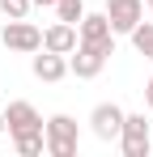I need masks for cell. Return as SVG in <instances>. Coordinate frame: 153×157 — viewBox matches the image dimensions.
<instances>
[{
    "label": "cell",
    "instance_id": "8",
    "mask_svg": "<svg viewBox=\"0 0 153 157\" xmlns=\"http://www.w3.org/2000/svg\"><path fill=\"white\" fill-rule=\"evenodd\" d=\"M76 34H81V43L115 47V30H111V21H106V13H85V17L76 21Z\"/></svg>",
    "mask_w": 153,
    "mask_h": 157
},
{
    "label": "cell",
    "instance_id": "18",
    "mask_svg": "<svg viewBox=\"0 0 153 157\" xmlns=\"http://www.w3.org/2000/svg\"><path fill=\"white\" fill-rule=\"evenodd\" d=\"M145 9H153V0H145Z\"/></svg>",
    "mask_w": 153,
    "mask_h": 157
},
{
    "label": "cell",
    "instance_id": "10",
    "mask_svg": "<svg viewBox=\"0 0 153 157\" xmlns=\"http://www.w3.org/2000/svg\"><path fill=\"white\" fill-rule=\"evenodd\" d=\"M76 43H81V34H76V26H73V21H55V26H47V30H43V47H47V51L68 55Z\"/></svg>",
    "mask_w": 153,
    "mask_h": 157
},
{
    "label": "cell",
    "instance_id": "2",
    "mask_svg": "<svg viewBox=\"0 0 153 157\" xmlns=\"http://www.w3.org/2000/svg\"><path fill=\"white\" fill-rule=\"evenodd\" d=\"M43 136H47L51 157H73L76 153V119L73 115H51L43 123Z\"/></svg>",
    "mask_w": 153,
    "mask_h": 157
},
{
    "label": "cell",
    "instance_id": "7",
    "mask_svg": "<svg viewBox=\"0 0 153 157\" xmlns=\"http://www.w3.org/2000/svg\"><path fill=\"white\" fill-rule=\"evenodd\" d=\"M4 128H9V136H22V132H43V115L34 110L30 102H9L4 106Z\"/></svg>",
    "mask_w": 153,
    "mask_h": 157
},
{
    "label": "cell",
    "instance_id": "15",
    "mask_svg": "<svg viewBox=\"0 0 153 157\" xmlns=\"http://www.w3.org/2000/svg\"><path fill=\"white\" fill-rule=\"evenodd\" d=\"M145 106H149V110H153V77L145 81Z\"/></svg>",
    "mask_w": 153,
    "mask_h": 157
},
{
    "label": "cell",
    "instance_id": "9",
    "mask_svg": "<svg viewBox=\"0 0 153 157\" xmlns=\"http://www.w3.org/2000/svg\"><path fill=\"white\" fill-rule=\"evenodd\" d=\"M30 68H34V77H38V81H51V85H55V81L68 77V55L47 51V47H43V55H34V59H30Z\"/></svg>",
    "mask_w": 153,
    "mask_h": 157
},
{
    "label": "cell",
    "instance_id": "5",
    "mask_svg": "<svg viewBox=\"0 0 153 157\" xmlns=\"http://www.w3.org/2000/svg\"><path fill=\"white\" fill-rule=\"evenodd\" d=\"M124 115H128V110H119L115 102H98L94 110H89V132H94L98 140H119Z\"/></svg>",
    "mask_w": 153,
    "mask_h": 157
},
{
    "label": "cell",
    "instance_id": "12",
    "mask_svg": "<svg viewBox=\"0 0 153 157\" xmlns=\"http://www.w3.org/2000/svg\"><path fill=\"white\" fill-rule=\"evenodd\" d=\"M128 38H132V47L145 55V59H153V21H145V17H140V21H136V30H132Z\"/></svg>",
    "mask_w": 153,
    "mask_h": 157
},
{
    "label": "cell",
    "instance_id": "11",
    "mask_svg": "<svg viewBox=\"0 0 153 157\" xmlns=\"http://www.w3.org/2000/svg\"><path fill=\"white\" fill-rule=\"evenodd\" d=\"M13 149L22 157H38V153H47V136L43 132H22V136H13Z\"/></svg>",
    "mask_w": 153,
    "mask_h": 157
},
{
    "label": "cell",
    "instance_id": "3",
    "mask_svg": "<svg viewBox=\"0 0 153 157\" xmlns=\"http://www.w3.org/2000/svg\"><path fill=\"white\" fill-rule=\"evenodd\" d=\"M0 43L9 51L34 55V51H43V30L34 26V21H26V17H9V26L0 30Z\"/></svg>",
    "mask_w": 153,
    "mask_h": 157
},
{
    "label": "cell",
    "instance_id": "17",
    "mask_svg": "<svg viewBox=\"0 0 153 157\" xmlns=\"http://www.w3.org/2000/svg\"><path fill=\"white\" fill-rule=\"evenodd\" d=\"M0 132H4V106H0Z\"/></svg>",
    "mask_w": 153,
    "mask_h": 157
},
{
    "label": "cell",
    "instance_id": "14",
    "mask_svg": "<svg viewBox=\"0 0 153 157\" xmlns=\"http://www.w3.org/2000/svg\"><path fill=\"white\" fill-rule=\"evenodd\" d=\"M30 9H34L30 0H0V13H4V17H26Z\"/></svg>",
    "mask_w": 153,
    "mask_h": 157
},
{
    "label": "cell",
    "instance_id": "1",
    "mask_svg": "<svg viewBox=\"0 0 153 157\" xmlns=\"http://www.w3.org/2000/svg\"><path fill=\"white\" fill-rule=\"evenodd\" d=\"M115 55V47H94V43H76L73 51H68V72L81 81H94L106 68V59Z\"/></svg>",
    "mask_w": 153,
    "mask_h": 157
},
{
    "label": "cell",
    "instance_id": "4",
    "mask_svg": "<svg viewBox=\"0 0 153 157\" xmlns=\"http://www.w3.org/2000/svg\"><path fill=\"white\" fill-rule=\"evenodd\" d=\"M119 149H124V157H149L153 136H149V123H145V115H124Z\"/></svg>",
    "mask_w": 153,
    "mask_h": 157
},
{
    "label": "cell",
    "instance_id": "16",
    "mask_svg": "<svg viewBox=\"0 0 153 157\" xmlns=\"http://www.w3.org/2000/svg\"><path fill=\"white\" fill-rule=\"evenodd\" d=\"M30 4H38V9H47V4H51V9H55V0H30Z\"/></svg>",
    "mask_w": 153,
    "mask_h": 157
},
{
    "label": "cell",
    "instance_id": "13",
    "mask_svg": "<svg viewBox=\"0 0 153 157\" xmlns=\"http://www.w3.org/2000/svg\"><path fill=\"white\" fill-rule=\"evenodd\" d=\"M55 13H60V21H81L85 17V0H55Z\"/></svg>",
    "mask_w": 153,
    "mask_h": 157
},
{
    "label": "cell",
    "instance_id": "6",
    "mask_svg": "<svg viewBox=\"0 0 153 157\" xmlns=\"http://www.w3.org/2000/svg\"><path fill=\"white\" fill-rule=\"evenodd\" d=\"M102 13H106V21H111L115 34H132L136 21L145 17V0H106Z\"/></svg>",
    "mask_w": 153,
    "mask_h": 157
}]
</instances>
